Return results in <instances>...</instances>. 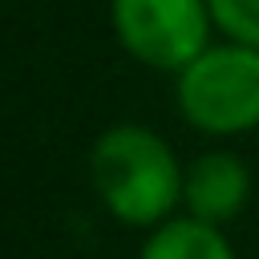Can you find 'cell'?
Here are the masks:
<instances>
[{
  "instance_id": "6da1fadb",
  "label": "cell",
  "mask_w": 259,
  "mask_h": 259,
  "mask_svg": "<svg viewBox=\"0 0 259 259\" xmlns=\"http://www.w3.org/2000/svg\"><path fill=\"white\" fill-rule=\"evenodd\" d=\"M93 182L105 206L134 227L158 223L182 194L174 154L142 125H117L93 146Z\"/></svg>"
},
{
  "instance_id": "7a4b0ae2",
  "label": "cell",
  "mask_w": 259,
  "mask_h": 259,
  "mask_svg": "<svg viewBox=\"0 0 259 259\" xmlns=\"http://www.w3.org/2000/svg\"><path fill=\"white\" fill-rule=\"evenodd\" d=\"M182 113L210 134H239L259 121V49H206L182 69Z\"/></svg>"
},
{
  "instance_id": "3957f363",
  "label": "cell",
  "mask_w": 259,
  "mask_h": 259,
  "mask_svg": "<svg viewBox=\"0 0 259 259\" xmlns=\"http://www.w3.org/2000/svg\"><path fill=\"white\" fill-rule=\"evenodd\" d=\"M113 24L121 45L158 69H186L206 45L202 0H113Z\"/></svg>"
},
{
  "instance_id": "277c9868",
  "label": "cell",
  "mask_w": 259,
  "mask_h": 259,
  "mask_svg": "<svg viewBox=\"0 0 259 259\" xmlns=\"http://www.w3.org/2000/svg\"><path fill=\"white\" fill-rule=\"evenodd\" d=\"M247 186H251V178H247V170H243L239 158H231V154H206L186 174L182 194H186L194 219L223 223V219H231L247 202Z\"/></svg>"
},
{
  "instance_id": "5b68a950",
  "label": "cell",
  "mask_w": 259,
  "mask_h": 259,
  "mask_svg": "<svg viewBox=\"0 0 259 259\" xmlns=\"http://www.w3.org/2000/svg\"><path fill=\"white\" fill-rule=\"evenodd\" d=\"M142 259H235L227 239L202 219H178L150 235Z\"/></svg>"
},
{
  "instance_id": "8992f818",
  "label": "cell",
  "mask_w": 259,
  "mask_h": 259,
  "mask_svg": "<svg viewBox=\"0 0 259 259\" xmlns=\"http://www.w3.org/2000/svg\"><path fill=\"white\" fill-rule=\"evenodd\" d=\"M210 12L239 45L259 49V0H210Z\"/></svg>"
}]
</instances>
